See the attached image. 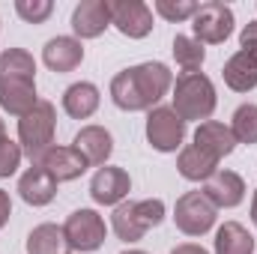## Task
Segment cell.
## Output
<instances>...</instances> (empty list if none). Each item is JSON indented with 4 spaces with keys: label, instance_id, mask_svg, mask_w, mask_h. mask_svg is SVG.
Listing matches in <instances>:
<instances>
[{
    "label": "cell",
    "instance_id": "obj_1",
    "mask_svg": "<svg viewBox=\"0 0 257 254\" xmlns=\"http://www.w3.org/2000/svg\"><path fill=\"white\" fill-rule=\"evenodd\" d=\"M174 87V75L165 63L128 66L111 81V102L120 111H153L159 108L162 96Z\"/></svg>",
    "mask_w": 257,
    "mask_h": 254
},
{
    "label": "cell",
    "instance_id": "obj_2",
    "mask_svg": "<svg viewBox=\"0 0 257 254\" xmlns=\"http://www.w3.org/2000/svg\"><path fill=\"white\" fill-rule=\"evenodd\" d=\"M39 102L36 96V60L24 48H6L0 54V108L12 117H24Z\"/></svg>",
    "mask_w": 257,
    "mask_h": 254
},
{
    "label": "cell",
    "instance_id": "obj_3",
    "mask_svg": "<svg viewBox=\"0 0 257 254\" xmlns=\"http://www.w3.org/2000/svg\"><path fill=\"white\" fill-rule=\"evenodd\" d=\"M174 111L183 123L197 120V123H206L215 111V87L212 81L203 75V72H183L177 81H174Z\"/></svg>",
    "mask_w": 257,
    "mask_h": 254
},
{
    "label": "cell",
    "instance_id": "obj_4",
    "mask_svg": "<svg viewBox=\"0 0 257 254\" xmlns=\"http://www.w3.org/2000/svg\"><path fill=\"white\" fill-rule=\"evenodd\" d=\"M165 221V203L159 197H147V200H123L120 206H114L111 212V227L117 233V239L123 242H138L144 239L147 230L159 227Z\"/></svg>",
    "mask_w": 257,
    "mask_h": 254
},
{
    "label": "cell",
    "instance_id": "obj_5",
    "mask_svg": "<svg viewBox=\"0 0 257 254\" xmlns=\"http://www.w3.org/2000/svg\"><path fill=\"white\" fill-rule=\"evenodd\" d=\"M54 132H57V111L45 99H39L36 108L18 120V144L33 165L54 147Z\"/></svg>",
    "mask_w": 257,
    "mask_h": 254
},
{
    "label": "cell",
    "instance_id": "obj_6",
    "mask_svg": "<svg viewBox=\"0 0 257 254\" xmlns=\"http://www.w3.org/2000/svg\"><path fill=\"white\" fill-rule=\"evenodd\" d=\"M233 9L221 0H206L192 18V33L200 45H221L233 33Z\"/></svg>",
    "mask_w": 257,
    "mask_h": 254
},
{
    "label": "cell",
    "instance_id": "obj_7",
    "mask_svg": "<svg viewBox=\"0 0 257 254\" xmlns=\"http://www.w3.org/2000/svg\"><path fill=\"white\" fill-rule=\"evenodd\" d=\"M218 218V209L203 197V191H186L183 197H177L174 206V224L186 233V236H203L212 230Z\"/></svg>",
    "mask_w": 257,
    "mask_h": 254
},
{
    "label": "cell",
    "instance_id": "obj_8",
    "mask_svg": "<svg viewBox=\"0 0 257 254\" xmlns=\"http://www.w3.org/2000/svg\"><path fill=\"white\" fill-rule=\"evenodd\" d=\"M66 242L72 251H96L102 248L105 236H108V227H105V218L96 212V209H75L63 224Z\"/></svg>",
    "mask_w": 257,
    "mask_h": 254
},
{
    "label": "cell",
    "instance_id": "obj_9",
    "mask_svg": "<svg viewBox=\"0 0 257 254\" xmlns=\"http://www.w3.org/2000/svg\"><path fill=\"white\" fill-rule=\"evenodd\" d=\"M147 141L159 153H177L186 141V123L174 108H153L147 114Z\"/></svg>",
    "mask_w": 257,
    "mask_h": 254
},
{
    "label": "cell",
    "instance_id": "obj_10",
    "mask_svg": "<svg viewBox=\"0 0 257 254\" xmlns=\"http://www.w3.org/2000/svg\"><path fill=\"white\" fill-rule=\"evenodd\" d=\"M108 9L111 24L128 39H144L153 33V9L144 0H108Z\"/></svg>",
    "mask_w": 257,
    "mask_h": 254
},
{
    "label": "cell",
    "instance_id": "obj_11",
    "mask_svg": "<svg viewBox=\"0 0 257 254\" xmlns=\"http://www.w3.org/2000/svg\"><path fill=\"white\" fill-rule=\"evenodd\" d=\"M132 191V180L123 168H114V165H105L93 174L90 180V197L99 203V206H120L123 197Z\"/></svg>",
    "mask_w": 257,
    "mask_h": 254
},
{
    "label": "cell",
    "instance_id": "obj_12",
    "mask_svg": "<svg viewBox=\"0 0 257 254\" xmlns=\"http://www.w3.org/2000/svg\"><path fill=\"white\" fill-rule=\"evenodd\" d=\"M203 197L215 206V209H233L242 203L245 197V183L236 171H215L206 183H203Z\"/></svg>",
    "mask_w": 257,
    "mask_h": 254
},
{
    "label": "cell",
    "instance_id": "obj_13",
    "mask_svg": "<svg viewBox=\"0 0 257 254\" xmlns=\"http://www.w3.org/2000/svg\"><path fill=\"white\" fill-rule=\"evenodd\" d=\"M111 27L108 0H81L72 12V30L78 39H96Z\"/></svg>",
    "mask_w": 257,
    "mask_h": 254
},
{
    "label": "cell",
    "instance_id": "obj_14",
    "mask_svg": "<svg viewBox=\"0 0 257 254\" xmlns=\"http://www.w3.org/2000/svg\"><path fill=\"white\" fill-rule=\"evenodd\" d=\"M42 63L48 66L51 72H57V75L75 72L78 66L84 63L81 39H75V36H54V39H48L45 48H42Z\"/></svg>",
    "mask_w": 257,
    "mask_h": 254
},
{
    "label": "cell",
    "instance_id": "obj_15",
    "mask_svg": "<svg viewBox=\"0 0 257 254\" xmlns=\"http://www.w3.org/2000/svg\"><path fill=\"white\" fill-rule=\"evenodd\" d=\"M57 186L60 183L42 165H30L18 180V194L27 206H48L57 197Z\"/></svg>",
    "mask_w": 257,
    "mask_h": 254
},
{
    "label": "cell",
    "instance_id": "obj_16",
    "mask_svg": "<svg viewBox=\"0 0 257 254\" xmlns=\"http://www.w3.org/2000/svg\"><path fill=\"white\" fill-rule=\"evenodd\" d=\"M72 147L87 159L90 168H105V162L114 153V138H111V132L105 126H84L75 135Z\"/></svg>",
    "mask_w": 257,
    "mask_h": 254
},
{
    "label": "cell",
    "instance_id": "obj_17",
    "mask_svg": "<svg viewBox=\"0 0 257 254\" xmlns=\"http://www.w3.org/2000/svg\"><path fill=\"white\" fill-rule=\"evenodd\" d=\"M36 165H42V168L57 180V183L78 180V177L90 168V165H87V159H84L75 147H57V144H54V147H51V150L36 162Z\"/></svg>",
    "mask_w": 257,
    "mask_h": 254
},
{
    "label": "cell",
    "instance_id": "obj_18",
    "mask_svg": "<svg viewBox=\"0 0 257 254\" xmlns=\"http://www.w3.org/2000/svg\"><path fill=\"white\" fill-rule=\"evenodd\" d=\"M224 84L233 93H248L257 87V48H239L221 69Z\"/></svg>",
    "mask_w": 257,
    "mask_h": 254
},
{
    "label": "cell",
    "instance_id": "obj_19",
    "mask_svg": "<svg viewBox=\"0 0 257 254\" xmlns=\"http://www.w3.org/2000/svg\"><path fill=\"white\" fill-rule=\"evenodd\" d=\"M194 147H200L206 156H212L215 162H221L224 156H230L236 150V138H233L230 126L215 123V120H206V123H200L197 132H194Z\"/></svg>",
    "mask_w": 257,
    "mask_h": 254
},
{
    "label": "cell",
    "instance_id": "obj_20",
    "mask_svg": "<svg viewBox=\"0 0 257 254\" xmlns=\"http://www.w3.org/2000/svg\"><path fill=\"white\" fill-rule=\"evenodd\" d=\"M99 102H102L99 87L90 81H78V84L66 87L63 93V111L72 120H90L99 111Z\"/></svg>",
    "mask_w": 257,
    "mask_h": 254
},
{
    "label": "cell",
    "instance_id": "obj_21",
    "mask_svg": "<svg viewBox=\"0 0 257 254\" xmlns=\"http://www.w3.org/2000/svg\"><path fill=\"white\" fill-rule=\"evenodd\" d=\"M177 171H180V177L183 180H189V183H206L215 171H218V162L212 159V156H206L200 147H183L180 150V159H177Z\"/></svg>",
    "mask_w": 257,
    "mask_h": 254
},
{
    "label": "cell",
    "instance_id": "obj_22",
    "mask_svg": "<svg viewBox=\"0 0 257 254\" xmlns=\"http://www.w3.org/2000/svg\"><path fill=\"white\" fill-rule=\"evenodd\" d=\"M215 254H254V236L239 221H224L215 230Z\"/></svg>",
    "mask_w": 257,
    "mask_h": 254
},
{
    "label": "cell",
    "instance_id": "obj_23",
    "mask_svg": "<svg viewBox=\"0 0 257 254\" xmlns=\"http://www.w3.org/2000/svg\"><path fill=\"white\" fill-rule=\"evenodd\" d=\"M69 242H66L63 227L57 224H39L30 230L27 236V254H69Z\"/></svg>",
    "mask_w": 257,
    "mask_h": 254
},
{
    "label": "cell",
    "instance_id": "obj_24",
    "mask_svg": "<svg viewBox=\"0 0 257 254\" xmlns=\"http://www.w3.org/2000/svg\"><path fill=\"white\" fill-rule=\"evenodd\" d=\"M174 60L183 72H197L203 60H206V48L194 39V36H183L177 33L174 36Z\"/></svg>",
    "mask_w": 257,
    "mask_h": 254
},
{
    "label": "cell",
    "instance_id": "obj_25",
    "mask_svg": "<svg viewBox=\"0 0 257 254\" xmlns=\"http://www.w3.org/2000/svg\"><path fill=\"white\" fill-rule=\"evenodd\" d=\"M230 132L236 138V144H257V105L245 102L233 111L230 120Z\"/></svg>",
    "mask_w": 257,
    "mask_h": 254
},
{
    "label": "cell",
    "instance_id": "obj_26",
    "mask_svg": "<svg viewBox=\"0 0 257 254\" xmlns=\"http://www.w3.org/2000/svg\"><path fill=\"white\" fill-rule=\"evenodd\" d=\"M15 12H18L27 24H42V21L51 18L54 3H51V0H18V3H15Z\"/></svg>",
    "mask_w": 257,
    "mask_h": 254
},
{
    "label": "cell",
    "instance_id": "obj_27",
    "mask_svg": "<svg viewBox=\"0 0 257 254\" xmlns=\"http://www.w3.org/2000/svg\"><path fill=\"white\" fill-rule=\"evenodd\" d=\"M200 3H192V0H156V12L168 21H186V18H194Z\"/></svg>",
    "mask_w": 257,
    "mask_h": 254
},
{
    "label": "cell",
    "instance_id": "obj_28",
    "mask_svg": "<svg viewBox=\"0 0 257 254\" xmlns=\"http://www.w3.org/2000/svg\"><path fill=\"white\" fill-rule=\"evenodd\" d=\"M21 156H24L21 144H15V141H9V138L0 141V180H6V177H12V174L18 171Z\"/></svg>",
    "mask_w": 257,
    "mask_h": 254
},
{
    "label": "cell",
    "instance_id": "obj_29",
    "mask_svg": "<svg viewBox=\"0 0 257 254\" xmlns=\"http://www.w3.org/2000/svg\"><path fill=\"white\" fill-rule=\"evenodd\" d=\"M239 45H242V48H257V21H251V24L242 27V33H239Z\"/></svg>",
    "mask_w": 257,
    "mask_h": 254
},
{
    "label": "cell",
    "instance_id": "obj_30",
    "mask_svg": "<svg viewBox=\"0 0 257 254\" xmlns=\"http://www.w3.org/2000/svg\"><path fill=\"white\" fill-rule=\"evenodd\" d=\"M9 215H12V197H9V191H3V189H0V230L6 227Z\"/></svg>",
    "mask_w": 257,
    "mask_h": 254
},
{
    "label": "cell",
    "instance_id": "obj_31",
    "mask_svg": "<svg viewBox=\"0 0 257 254\" xmlns=\"http://www.w3.org/2000/svg\"><path fill=\"white\" fill-rule=\"evenodd\" d=\"M171 254H209L203 245H194V242H183V245H177Z\"/></svg>",
    "mask_w": 257,
    "mask_h": 254
},
{
    "label": "cell",
    "instance_id": "obj_32",
    "mask_svg": "<svg viewBox=\"0 0 257 254\" xmlns=\"http://www.w3.org/2000/svg\"><path fill=\"white\" fill-rule=\"evenodd\" d=\"M251 221H254V227H257V189H254V197H251Z\"/></svg>",
    "mask_w": 257,
    "mask_h": 254
},
{
    "label": "cell",
    "instance_id": "obj_33",
    "mask_svg": "<svg viewBox=\"0 0 257 254\" xmlns=\"http://www.w3.org/2000/svg\"><path fill=\"white\" fill-rule=\"evenodd\" d=\"M3 138H6V123L0 120V141H3Z\"/></svg>",
    "mask_w": 257,
    "mask_h": 254
},
{
    "label": "cell",
    "instance_id": "obj_34",
    "mask_svg": "<svg viewBox=\"0 0 257 254\" xmlns=\"http://www.w3.org/2000/svg\"><path fill=\"white\" fill-rule=\"evenodd\" d=\"M120 254H147V251H141V248H132V251H120Z\"/></svg>",
    "mask_w": 257,
    "mask_h": 254
}]
</instances>
